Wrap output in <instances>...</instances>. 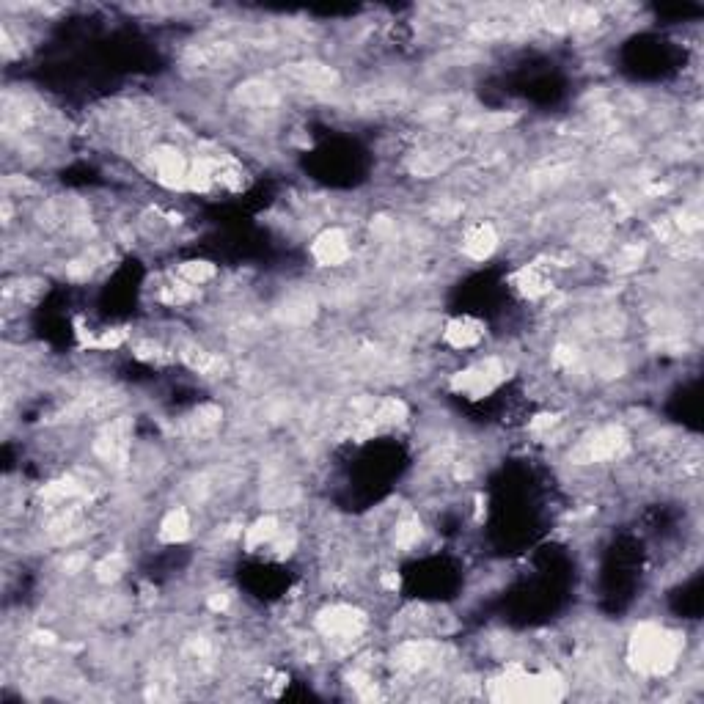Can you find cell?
<instances>
[{
	"instance_id": "obj_3",
	"label": "cell",
	"mask_w": 704,
	"mask_h": 704,
	"mask_svg": "<svg viewBox=\"0 0 704 704\" xmlns=\"http://www.w3.org/2000/svg\"><path fill=\"white\" fill-rule=\"evenodd\" d=\"M350 256V234L341 229V226L322 229L317 237H314V242H311V259H314L319 267H341V264H347Z\"/></svg>"
},
{
	"instance_id": "obj_7",
	"label": "cell",
	"mask_w": 704,
	"mask_h": 704,
	"mask_svg": "<svg viewBox=\"0 0 704 704\" xmlns=\"http://www.w3.org/2000/svg\"><path fill=\"white\" fill-rule=\"evenodd\" d=\"M218 275V267L212 262H204V259H193V262H182L176 267V278H182L187 284L193 286H204L209 281H215Z\"/></svg>"
},
{
	"instance_id": "obj_1",
	"label": "cell",
	"mask_w": 704,
	"mask_h": 704,
	"mask_svg": "<svg viewBox=\"0 0 704 704\" xmlns=\"http://www.w3.org/2000/svg\"><path fill=\"white\" fill-rule=\"evenodd\" d=\"M682 655L680 636L669 633L666 627L644 625L636 627V633L627 641V660L638 674H649V677H663L669 671L677 669Z\"/></svg>"
},
{
	"instance_id": "obj_8",
	"label": "cell",
	"mask_w": 704,
	"mask_h": 704,
	"mask_svg": "<svg viewBox=\"0 0 704 704\" xmlns=\"http://www.w3.org/2000/svg\"><path fill=\"white\" fill-rule=\"evenodd\" d=\"M124 567H127L124 556H121V553H110V556H105V559L94 567V575H97L99 583H116L121 575H124Z\"/></svg>"
},
{
	"instance_id": "obj_4",
	"label": "cell",
	"mask_w": 704,
	"mask_h": 704,
	"mask_svg": "<svg viewBox=\"0 0 704 704\" xmlns=\"http://www.w3.org/2000/svg\"><path fill=\"white\" fill-rule=\"evenodd\" d=\"M484 336H487L484 322H479L476 317H468V314L449 319V322H446V328H443V344L451 347L454 352L476 350V347L484 341Z\"/></svg>"
},
{
	"instance_id": "obj_5",
	"label": "cell",
	"mask_w": 704,
	"mask_h": 704,
	"mask_svg": "<svg viewBox=\"0 0 704 704\" xmlns=\"http://www.w3.org/2000/svg\"><path fill=\"white\" fill-rule=\"evenodd\" d=\"M498 242H501V237H498V229H495L493 223L479 220V223H473V226L462 231L460 251L462 256H468L473 262H484V259H490L498 251Z\"/></svg>"
},
{
	"instance_id": "obj_2",
	"label": "cell",
	"mask_w": 704,
	"mask_h": 704,
	"mask_svg": "<svg viewBox=\"0 0 704 704\" xmlns=\"http://www.w3.org/2000/svg\"><path fill=\"white\" fill-rule=\"evenodd\" d=\"M317 630L328 644L336 647H347L352 641H358L366 630V614L352 608V605L336 603L328 605L322 614L317 616Z\"/></svg>"
},
{
	"instance_id": "obj_6",
	"label": "cell",
	"mask_w": 704,
	"mask_h": 704,
	"mask_svg": "<svg viewBox=\"0 0 704 704\" xmlns=\"http://www.w3.org/2000/svg\"><path fill=\"white\" fill-rule=\"evenodd\" d=\"M190 537H193V517L185 506H174L171 512H165L157 528V539L165 545H182Z\"/></svg>"
}]
</instances>
